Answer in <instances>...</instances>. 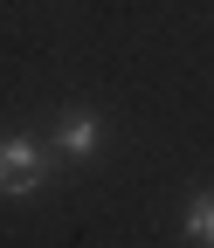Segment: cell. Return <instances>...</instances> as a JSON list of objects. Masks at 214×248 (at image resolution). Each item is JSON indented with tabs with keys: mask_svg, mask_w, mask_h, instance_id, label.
I'll list each match as a JSON object with an SVG mask.
<instances>
[{
	"mask_svg": "<svg viewBox=\"0 0 214 248\" xmlns=\"http://www.w3.org/2000/svg\"><path fill=\"white\" fill-rule=\"evenodd\" d=\"M55 179V152L42 131H0V200H35Z\"/></svg>",
	"mask_w": 214,
	"mask_h": 248,
	"instance_id": "cell-1",
	"label": "cell"
},
{
	"mask_svg": "<svg viewBox=\"0 0 214 248\" xmlns=\"http://www.w3.org/2000/svg\"><path fill=\"white\" fill-rule=\"evenodd\" d=\"M180 234L194 248H214V186H194L187 207H180Z\"/></svg>",
	"mask_w": 214,
	"mask_h": 248,
	"instance_id": "cell-3",
	"label": "cell"
},
{
	"mask_svg": "<svg viewBox=\"0 0 214 248\" xmlns=\"http://www.w3.org/2000/svg\"><path fill=\"white\" fill-rule=\"evenodd\" d=\"M42 138H49V152H55V166H90V159L104 152L111 124H104L97 110H90V104H69V110L55 117V124H49Z\"/></svg>",
	"mask_w": 214,
	"mask_h": 248,
	"instance_id": "cell-2",
	"label": "cell"
}]
</instances>
